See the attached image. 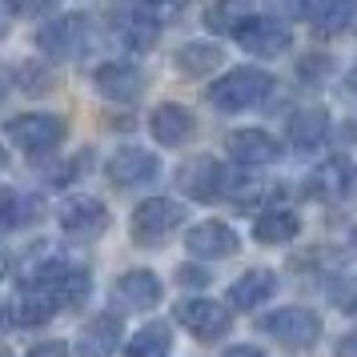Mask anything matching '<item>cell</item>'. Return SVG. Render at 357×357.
I'll list each match as a JSON object with an SVG mask.
<instances>
[{"label": "cell", "mask_w": 357, "mask_h": 357, "mask_svg": "<svg viewBox=\"0 0 357 357\" xmlns=\"http://www.w3.org/2000/svg\"><path fill=\"white\" fill-rule=\"evenodd\" d=\"M269 93H273V77L265 68H233L209 89V105L221 113H245L257 109Z\"/></svg>", "instance_id": "1"}, {"label": "cell", "mask_w": 357, "mask_h": 357, "mask_svg": "<svg viewBox=\"0 0 357 357\" xmlns=\"http://www.w3.org/2000/svg\"><path fill=\"white\" fill-rule=\"evenodd\" d=\"M181 221H185V209H181L177 201H169V197H149V201H141V205L132 209V221H129L132 241L137 245H161L181 229Z\"/></svg>", "instance_id": "2"}, {"label": "cell", "mask_w": 357, "mask_h": 357, "mask_svg": "<svg viewBox=\"0 0 357 357\" xmlns=\"http://www.w3.org/2000/svg\"><path fill=\"white\" fill-rule=\"evenodd\" d=\"M4 132L13 137V145L24 149V153H52V149L65 141V116H52V113H24L13 116Z\"/></svg>", "instance_id": "3"}, {"label": "cell", "mask_w": 357, "mask_h": 357, "mask_svg": "<svg viewBox=\"0 0 357 357\" xmlns=\"http://www.w3.org/2000/svg\"><path fill=\"white\" fill-rule=\"evenodd\" d=\"M36 45H40V52L52 56V61H77L84 52V45H89V17L68 13V17L49 20V24L36 33Z\"/></svg>", "instance_id": "4"}, {"label": "cell", "mask_w": 357, "mask_h": 357, "mask_svg": "<svg viewBox=\"0 0 357 357\" xmlns=\"http://www.w3.org/2000/svg\"><path fill=\"white\" fill-rule=\"evenodd\" d=\"M261 329L273 341H285L293 349H305V345H313V341L321 337V317L301 309V305H285V309L265 313L261 317Z\"/></svg>", "instance_id": "5"}, {"label": "cell", "mask_w": 357, "mask_h": 357, "mask_svg": "<svg viewBox=\"0 0 357 357\" xmlns=\"http://www.w3.org/2000/svg\"><path fill=\"white\" fill-rule=\"evenodd\" d=\"M177 189L189 201H217V197L225 193V169H221L217 157L197 153V157H189L177 169Z\"/></svg>", "instance_id": "6"}, {"label": "cell", "mask_w": 357, "mask_h": 357, "mask_svg": "<svg viewBox=\"0 0 357 357\" xmlns=\"http://www.w3.org/2000/svg\"><path fill=\"white\" fill-rule=\"evenodd\" d=\"M237 45H241V52H249V56H261V61H273V56H281V52L289 49V29H285V20H273V17H249L237 29Z\"/></svg>", "instance_id": "7"}, {"label": "cell", "mask_w": 357, "mask_h": 357, "mask_svg": "<svg viewBox=\"0 0 357 357\" xmlns=\"http://www.w3.org/2000/svg\"><path fill=\"white\" fill-rule=\"evenodd\" d=\"M56 221H61V233L73 237V241H93L100 237L105 229H109V209L93 201V197H68L61 213H56Z\"/></svg>", "instance_id": "8"}, {"label": "cell", "mask_w": 357, "mask_h": 357, "mask_svg": "<svg viewBox=\"0 0 357 357\" xmlns=\"http://www.w3.org/2000/svg\"><path fill=\"white\" fill-rule=\"evenodd\" d=\"M309 193L321 197V201H349L357 193V169L349 157H325L317 169H313V177H309Z\"/></svg>", "instance_id": "9"}, {"label": "cell", "mask_w": 357, "mask_h": 357, "mask_svg": "<svg viewBox=\"0 0 357 357\" xmlns=\"http://www.w3.org/2000/svg\"><path fill=\"white\" fill-rule=\"evenodd\" d=\"M105 173H109V181H113L116 189H141V185H153L157 181L161 161L153 153H145V149H121V153L109 157Z\"/></svg>", "instance_id": "10"}, {"label": "cell", "mask_w": 357, "mask_h": 357, "mask_svg": "<svg viewBox=\"0 0 357 357\" xmlns=\"http://www.w3.org/2000/svg\"><path fill=\"white\" fill-rule=\"evenodd\" d=\"M177 321L193 333V337L201 341H221L229 333V313L217 301H209V297H193V301H181L177 305Z\"/></svg>", "instance_id": "11"}, {"label": "cell", "mask_w": 357, "mask_h": 357, "mask_svg": "<svg viewBox=\"0 0 357 357\" xmlns=\"http://www.w3.org/2000/svg\"><path fill=\"white\" fill-rule=\"evenodd\" d=\"M93 81H97V93L105 100H137L145 93V73L132 61H105L93 73Z\"/></svg>", "instance_id": "12"}, {"label": "cell", "mask_w": 357, "mask_h": 357, "mask_svg": "<svg viewBox=\"0 0 357 357\" xmlns=\"http://www.w3.org/2000/svg\"><path fill=\"white\" fill-rule=\"evenodd\" d=\"M121 337H125L121 317L100 313V317H93V321L81 325V333H77V341H73V349H77V357H113L116 349H121Z\"/></svg>", "instance_id": "13"}, {"label": "cell", "mask_w": 357, "mask_h": 357, "mask_svg": "<svg viewBox=\"0 0 357 357\" xmlns=\"http://www.w3.org/2000/svg\"><path fill=\"white\" fill-rule=\"evenodd\" d=\"M237 233L225 225V221H201L185 233V249L201 261H221V257H233L237 253Z\"/></svg>", "instance_id": "14"}, {"label": "cell", "mask_w": 357, "mask_h": 357, "mask_svg": "<svg viewBox=\"0 0 357 357\" xmlns=\"http://www.w3.org/2000/svg\"><path fill=\"white\" fill-rule=\"evenodd\" d=\"M225 153L241 165H273L281 157V141L265 129H237L225 137Z\"/></svg>", "instance_id": "15"}, {"label": "cell", "mask_w": 357, "mask_h": 357, "mask_svg": "<svg viewBox=\"0 0 357 357\" xmlns=\"http://www.w3.org/2000/svg\"><path fill=\"white\" fill-rule=\"evenodd\" d=\"M149 132L157 137V145L177 149L197 132V116L189 113L185 105H157L153 116H149Z\"/></svg>", "instance_id": "16"}, {"label": "cell", "mask_w": 357, "mask_h": 357, "mask_svg": "<svg viewBox=\"0 0 357 357\" xmlns=\"http://www.w3.org/2000/svg\"><path fill=\"white\" fill-rule=\"evenodd\" d=\"M273 293H277V273L273 269H249V273H241L233 285H229V305L249 313V309L265 305Z\"/></svg>", "instance_id": "17"}, {"label": "cell", "mask_w": 357, "mask_h": 357, "mask_svg": "<svg viewBox=\"0 0 357 357\" xmlns=\"http://www.w3.org/2000/svg\"><path fill=\"white\" fill-rule=\"evenodd\" d=\"M116 297L125 301V309H153L161 301V277L149 269H129L116 277Z\"/></svg>", "instance_id": "18"}, {"label": "cell", "mask_w": 357, "mask_h": 357, "mask_svg": "<svg viewBox=\"0 0 357 357\" xmlns=\"http://www.w3.org/2000/svg\"><path fill=\"white\" fill-rule=\"evenodd\" d=\"M221 61H225V49L217 40H189L173 56L181 77H209L213 68H221Z\"/></svg>", "instance_id": "19"}, {"label": "cell", "mask_w": 357, "mask_h": 357, "mask_svg": "<svg viewBox=\"0 0 357 357\" xmlns=\"http://www.w3.org/2000/svg\"><path fill=\"white\" fill-rule=\"evenodd\" d=\"M325 137H329V113H325L321 105H309L301 113H293V121H289V145L293 149L313 153Z\"/></svg>", "instance_id": "20"}, {"label": "cell", "mask_w": 357, "mask_h": 357, "mask_svg": "<svg viewBox=\"0 0 357 357\" xmlns=\"http://www.w3.org/2000/svg\"><path fill=\"white\" fill-rule=\"evenodd\" d=\"M157 17L153 13H145V8H121L116 13V36L129 45V49H137V52H145V49H153L157 45Z\"/></svg>", "instance_id": "21"}, {"label": "cell", "mask_w": 357, "mask_h": 357, "mask_svg": "<svg viewBox=\"0 0 357 357\" xmlns=\"http://www.w3.org/2000/svg\"><path fill=\"white\" fill-rule=\"evenodd\" d=\"M301 233V217L293 209H265L253 217V241L261 245H285Z\"/></svg>", "instance_id": "22"}, {"label": "cell", "mask_w": 357, "mask_h": 357, "mask_svg": "<svg viewBox=\"0 0 357 357\" xmlns=\"http://www.w3.org/2000/svg\"><path fill=\"white\" fill-rule=\"evenodd\" d=\"M56 313V297H52L49 285H24V293L17 297L13 305V321L17 325H45L52 321Z\"/></svg>", "instance_id": "23"}, {"label": "cell", "mask_w": 357, "mask_h": 357, "mask_svg": "<svg viewBox=\"0 0 357 357\" xmlns=\"http://www.w3.org/2000/svg\"><path fill=\"white\" fill-rule=\"evenodd\" d=\"M36 217H40V197L24 189H0V233H13Z\"/></svg>", "instance_id": "24"}, {"label": "cell", "mask_w": 357, "mask_h": 357, "mask_svg": "<svg viewBox=\"0 0 357 357\" xmlns=\"http://www.w3.org/2000/svg\"><path fill=\"white\" fill-rule=\"evenodd\" d=\"M249 17H253V0H217L205 13V24L213 33H237Z\"/></svg>", "instance_id": "25"}, {"label": "cell", "mask_w": 357, "mask_h": 357, "mask_svg": "<svg viewBox=\"0 0 357 357\" xmlns=\"http://www.w3.org/2000/svg\"><path fill=\"white\" fill-rule=\"evenodd\" d=\"M169 349H173V329L165 321H149L145 329L129 341L125 357H165Z\"/></svg>", "instance_id": "26"}, {"label": "cell", "mask_w": 357, "mask_h": 357, "mask_svg": "<svg viewBox=\"0 0 357 357\" xmlns=\"http://www.w3.org/2000/svg\"><path fill=\"white\" fill-rule=\"evenodd\" d=\"M357 20V0H321V13L313 20V33L337 36Z\"/></svg>", "instance_id": "27"}, {"label": "cell", "mask_w": 357, "mask_h": 357, "mask_svg": "<svg viewBox=\"0 0 357 357\" xmlns=\"http://www.w3.org/2000/svg\"><path fill=\"white\" fill-rule=\"evenodd\" d=\"M281 8H285V17L289 20H317L321 0H281Z\"/></svg>", "instance_id": "28"}, {"label": "cell", "mask_w": 357, "mask_h": 357, "mask_svg": "<svg viewBox=\"0 0 357 357\" xmlns=\"http://www.w3.org/2000/svg\"><path fill=\"white\" fill-rule=\"evenodd\" d=\"M333 305L341 313H357V277H345L337 289H333Z\"/></svg>", "instance_id": "29"}, {"label": "cell", "mask_w": 357, "mask_h": 357, "mask_svg": "<svg viewBox=\"0 0 357 357\" xmlns=\"http://www.w3.org/2000/svg\"><path fill=\"white\" fill-rule=\"evenodd\" d=\"M52 0H8V8L20 13V17H36V13H45Z\"/></svg>", "instance_id": "30"}, {"label": "cell", "mask_w": 357, "mask_h": 357, "mask_svg": "<svg viewBox=\"0 0 357 357\" xmlns=\"http://www.w3.org/2000/svg\"><path fill=\"white\" fill-rule=\"evenodd\" d=\"M29 357H73V354H68V345H65V341H45V345L29 349Z\"/></svg>", "instance_id": "31"}, {"label": "cell", "mask_w": 357, "mask_h": 357, "mask_svg": "<svg viewBox=\"0 0 357 357\" xmlns=\"http://www.w3.org/2000/svg\"><path fill=\"white\" fill-rule=\"evenodd\" d=\"M337 357H357V329L337 341Z\"/></svg>", "instance_id": "32"}, {"label": "cell", "mask_w": 357, "mask_h": 357, "mask_svg": "<svg viewBox=\"0 0 357 357\" xmlns=\"http://www.w3.org/2000/svg\"><path fill=\"white\" fill-rule=\"evenodd\" d=\"M8 29H13V8H8V0H0V40L8 36Z\"/></svg>", "instance_id": "33"}, {"label": "cell", "mask_w": 357, "mask_h": 357, "mask_svg": "<svg viewBox=\"0 0 357 357\" xmlns=\"http://www.w3.org/2000/svg\"><path fill=\"white\" fill-rule=\"evenodd\" d=\"M221 357H265V354H261V349H253V345H229Z\"/></svg>", "instance_id": "34"}, {"label": "cell", "mask_w": 357, "mask_h": 357, "mask_svg": "<svg viewBox=\"0 0 357 357\" xmlns=\"http://www.w3.org/2000/svg\"><path fill=\"white\" fill-rule=\"evenodd\" d=\"M137 8H145V13H153V8H177L181 0H132Z\"/></svg>", "instance_id": "35"}, {"label": "cell", "mask_w": 357, "mask_h": 357, "mask_svg": "<svg viewBox=\"0 0 357 357\" xmlns=\"http://www.w3.org/2000/svg\"><path fill=\"white\" fill-rule=\"evenodd\" d=\"M181 281H185V285H201V281H205V273H197V269H189V265H185V269H181Z\"/></svg>", "instance_id": "36"}, {"label": "cell", "mask_w": 357, "mask_h": 357, "mask_svg": "<svg viewBox=\"0 0 357 357\" xmlns=\"http://www.w3.org/2000/svg\"><path fill=\"white\" fill-rule=\"evenodd\" d=\"M8 84H13V73H8V68H0V100L8 97Z\"/></svg>", "instance_id": "37"}, {"label": "cell", "mask_w": 357, "mask_h": 357, "mask_svg": "<svg viewBox=\"0 0 357 357\" xmlns=\"http://www.w3.org/2000/svg\"><path fill=\"white\" fill-rule=\"evenodd\" d=\"M345 84H349V89H357V68L349 73V77H345Z\"/></svg>", "instance_id": "38"}, {"label": "cell", "mask_w": 357, "mask_h": 357, "mask_svg": "<svg viewBox=\"0 0 357 357\" xmlns=\"http://www.w3.org/2000/svg\"><path fill=\"white\" fill-rule=\"evenodd\" d=\"M349 241H354V253H357V229H354V233H349Z\"/></svg>", "instance_id": "39"}, {"label": "cell", "mask_w": 357, "mask_h": 357, "mask_svg": "<svg viewBox=\"0 0 357 357\" xmlns=\"http://www.w3.org/2000/svg\"><path fill=\"white\" fill-rule=\"evenodd\" d=\"M0 169H4V149H0Z\"/></svg>", "instance_id": "40"}, {"label": "cell", "mask_w": 357, "mask_h": 357, "mask_svg": "<svg viewBox=\"0 0 357 357\" xmlns=\"http://www.w3.org/2000/svg\"><path fill=\"white\" fill-rule=\"evenodd\" d=\"M0 277H4V257H0Z\"/></svg>", "instance_id": "41"}, {"label": "cell", "mask_w": 357, "mask_h": 357, "mask_svg": "<svg viewBox=\"0 0 357 357\" xmlns=\"http://www.w3.org/2000/svg\"><path fill=\"white\" fill-rule=\"evenodd\" d=\"M0 321H4V305H0Z\"/></svg>", "instance_id": "42"}, {"label": "cell", "mask_w": 357, "mask_h": 357, "mask_svg": "<svg viewBox=\"0 0 357 357\" xmlns=\"http://www.w3.org/2000/svg\"><path fill=\"white\" fill-rule=\"evenodd\" d=\"M0 357H8V354H4V349H0Z\"/></svg>", "instance_id": "43"}]
</instances>
